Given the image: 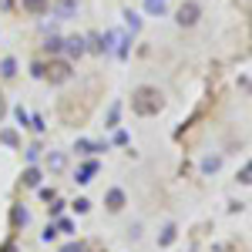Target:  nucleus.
I'll return each mask as SVG.
<instances>
[{
	"instance_id": "1",
	"label": "nucleus",
	"mask_w": 252,
	"mask_h": 252,
	"mask_svg": "<svg viewBox=\"0 0 252 252\" xmlns=\"http://www.w3.org/2000/svg\"><path fill=\"white\" fill-rule=\"evenodd\" d=\"M158 108H161V94L152 91V88H141L135 94V111L138 115H155Z\"/></svg>"
},
{
	"instance_id": "2",
	"label": "nucleus",
	"mask_w": 252,
	"mask_h": 252,
	"mask_svg": "<svg viewBox=\"0 0 252 252\" xmlns=\"http://www.w3.org/2000/svg\"><path fill=\"white\" fill-rule=\"evenodd\" d=\"M195 20H198V7H195V3H189V7L178 10V24H182V27H192Z\"/></svg>"
},
{
	"instance_id": "3",
	"label": "nucleus",
	"mask_w": 252,
	"mask_h": 252,
	"mask_svg": "<svg viewBox=\"0 0 252 252\" xmlns=\"http://www.w3.org/2000/svg\"><path fill=\"white\" fill-rule=\"evenodd\" d=\"M108 209H111V212H121V209H125V192H121V189H111V192H108Z\"/></svg>"
},
{
	"instance_id": "4",
	"label": "nucleus",
	"mask_w": 252,
	"mask_h": 252,
	"mask_svg": "<svg viewBox=\"0 0 252 252\" xmlns=\"http://www.w3.org/2000/svg\"><path fill=\"white\" fill-rule=\"evenodd\" d=\"M94 168H97L94 161H91V165H84V168L78 172V178H74V182H81V185H84V182H91V175H94Z\"/></svg>"
},
{
	"instance_id": "5",
	"label": "nucleus",
	"mask_w": 252,
	"mask_h": 252,
	"mask_svg": "<svg viewBox=\"0 0 252 252\" xmlns=\"http://www.w3.org/2000/svg\"><path fill=\"white\" fill-rule=\"evenodd\" d=\"M24 185H31V189H37V185H40V172H37V168L24 172Z\"/></svg>"
},
{
	"instance_id": "6",
	"label": "nucleus",
	"mask_w": 252,
	"mask_h": 252,
	"mask_svg": "<svg viewBox=\"0 0 252 252\" xmlns=\"http://www.w3.org/2000/svg\"><path fill=\"white\" fill-rule=\"evenodd\" d=\"M158 242H161V246H172V242H175V225H165V229H161V239H158Z\"/></svg>"
},
{
	"instance_id": "7",
	"label": "nucleus",
	"mask_w": 252,
	"mask_h": 252,
	"mask_svg": "<svg viewBox=\"0 0 252 252\" xmlns=\"http://www.w3.org/2000/svg\"><path fill=\"white\" fill-rule=\"evenodd\" d=\"M27 222H31L27 209H14V225H27Z\"/></svg>"
},
{
	"instance_id": "8",
	"label": "nucleus",
	"mask_w": 252,
	"mask_h": 252,
	"mask_svg": "<svg viewBox=\"0 0 252 252\" xmlns=\"http://www.w3.org/2000/svg\"><path fill=\"white\" fill-rule=\"evenodd\" d=\"M47 165H51L54 172H61V168H64V155H51V158H47Z\"/></svg>"
},
{
	"instance_id": "9",
	"label": "nucleus",
	"mask_w": 252,
	"mask_h": 252,
	"mask_svg": "<svg viewBox=\"0 0 252 252\" xmlns=\"http://www.w3.org/2000/svg\"><path fill=\"white\" fill-rule=\"evenodd\" d=\"M215 168H219V158H205L202 161V172H215Z\"/></svg>"
},
{
	"instance_id": "10",
	"label": "nucleus",
	"mask_w": 252,
	"mask_h": 252,
	"mask_svg": "<svg viewBox=\"0 0 252 252\" xmlns=\"http://www.w3.org/2000/svg\"><path fill=\"white\" fill-rule=\"evenodd\" d=\"M61 252H84V246H81V242H67Z\"/></svg>"
},
{
	"instance_id": "11",
	"label": "nucleus",
	"mask_w": 252,
	"mask_h": 252,
	"mask_svg": "<svg viewBox=\"0 0 252 252\" xmlns=\"http://www.w3.org/2000/svg\"><path fill=\"white\" fill-rule=\"evenodd\" d=\"M88 205H91L88 198H78V202H74V212H88Z\"/></svg>"
},
{
	"instance_id": "12",
	"label": "nucleus",
	"mask_w": 252,
	"mask_h": 252,
	"mask_svg": "<svg viewBox=\"0 0 252 252\" xmlns=\"http://www.w3.org/2000/svg\"><path fill=\"white\" fill-rule=\"evenodd\" d=\"M24 3H27L31 10H40V7H44V0H24Z\"/></svg>"
}]
</instances>
